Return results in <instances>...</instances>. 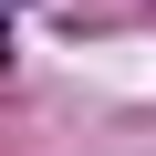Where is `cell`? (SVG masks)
Instances as JSON below:
<instances>
[{
	"mask_svg": "<svg viewBox=\"0 0 156 156\" xmlns=\"http://www.w3.org/2000/svg\"><path fill=\"white\" fill-rule=\"evenodd\" d=\"M0 52H11V31H0Z\"/></svg>",
	"mask_w": 156,
	"mask_h": 156,
	"instance_id": "cell-1",
	"label": "cell"
}]
</instances>
